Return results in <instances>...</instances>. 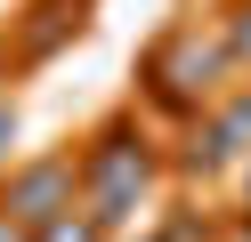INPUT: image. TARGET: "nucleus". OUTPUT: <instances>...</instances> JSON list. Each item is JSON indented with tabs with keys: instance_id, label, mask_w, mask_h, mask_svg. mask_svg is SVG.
<instances>
[{
	"instance_id": "2",
	"label": "nucleus",
	"mask_w": 251,
	"mask_h": 242,
	"mask_svg": "<svg viewBox=\"0 0 251 242\" xmlns=\"http://www.w3.org/2000/svg\"><path fill=\"white\" fill-rule=\"evenodd\" d=\"M0 210L17 226H49L57 210H73V161H33V170H17Z\"/></svg>"
},
{
	"instance_id": "5",
	"label": "nucleus",
	"mask_w": 251,
	"mask_h": 242,
	"mask_svg": "<svg viewBox=\"0 0 251 242\" xmlns=\"http://www.w3.org/2000/svg\"><path fill=\"white\" fill-rule=\"evenodd\" d=\"M8 145H17V113L0 105V154H8Z\"/></svg>"
},
{
	"instance_id": "7",
	"label": "nucleus",
	"mask_w": 251,
	"mask_h": 242,
	"mask_svg": "<svg viewBox=\"0 0 251 242\" xmlns=\"http://www.w3.org/2000/svg\"><path fill=\"white\" fill-rule=\"evenodd\" d=\"M235 48H243V57H251V8H243V24H235Z\"/></svg>"
},
{
	"instance_id": "6",
	"label": "nucleus",
	"mask_w": 251,
	"mask_h": 242,
	"mask_svg": "<svg viewBox=\"0 0 251 242\" xmlns=\"http://www.w3.org/2000/svg\"><path fill=\"white\" fill-rule=\"evenodd\" d=\"M0 242H25V226H17V218H8V210H0Z\"/></svg>"
},
{
	"instance_id": "3",
	"label": "nucleus",
	"mask_w": 251,
	"mask_h": 242,
	"mask_svg": "<svg viewBox=\"0 0 251 242\" xmlns=\"http://www.w3.org/2000/svg\"><path fill=\"white\" fill-rule=\"evenodd\" d=\"M243 137H251V97H243L235 113H219V121H211V137L195 145V161H211V170H219V161H235V154H243Z\"/></svg>"
},
{
	"instance_id": "1",
	"label": "nucleus",
	"mask_w": 251,
	"mask_h": 242,
	"mask_svg": "<svg viewBox=\"0 0 251 242\" xmlns=\"http://www.w3.org/2000/svg\"><path fill=\"white\" fill-rule=\"evenodd\" d=\"M81 194H89V218H98V226L130 218V210H138V194H146V145L105 137V145H98V161L81 170Z\"/></svg>"
},
{
	"instance_id": "4",
	"label": "nucleus",
	"mask_w": 251,
	"mask_h": 242,
	"mask_svg": "<svg viewBox=\"0 0 251 242\" xmlns=\"http://www.w3.org/2000/svg\"><path fill=\"white\" fill-rule=\"evenodd\" d=\"M41 242H98V218H73V210H57L49 226H33Z\"/></svg>"
}]
</instances>
